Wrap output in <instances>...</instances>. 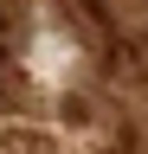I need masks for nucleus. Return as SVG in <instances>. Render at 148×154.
I'll return each mask as SVG.
<instances>
[{
  "mask_svg": "<svg viewBox=\"0 0 148 154\" xmlns=\"http://www.w3.org/2000/svg\"><path fill=\"white\" fill-rule=\"evenodd\" d=\"M90 13H97L116 38H129V45H148V0H90Z\"/></svg>",
  "mask_w": 148,
  "mask_h": 154,
  "instance_id": "f257e3e1",
  "label": "nucleus"
}]
</instances>
